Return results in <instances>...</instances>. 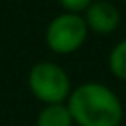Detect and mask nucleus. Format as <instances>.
Listing matches in <instances>:
<instances>
[{
	"label": "nucleus",
	"mask_w": 126,
	"mask_h": 126,
	"mask_svg": "<svg viewBox=\"0 0 126 126\" xmlns=\"http://www.w3.org/2000/svg\"><path fill=\"white\" fill-rule=\"evenodd\" d=\"M83 18L89 28V33L94 35H110L122 24V14L118 6L110 0H94L83 12Z\"/></svg>",
	"instance_id": "20e7f679"
},
{
	"label": "nucleus",
	"mask_w": 126,
	"mask_h": 126,
	"mask_svg": "<svg viewBox=\"0 0 126 126\" xmlns=\"http://www.w3.org/2000/svg\"><path fill=\"white\" fill-rule=\"evenodd\" d=\"M106 65L114 79L126 83V37L112 45V49L108 51Z\"/></svg>",
	"instance_id": "423d86ee"
},
{
	"label": "nucleus",
	"mask_w": 126,
	"mask_h": 126,
	"mask_svg": "<svg viewBox=\"0 0 126 126\" xmlns=\"http://www.w3.org/2000/svg\"><path fill=\"white\" fill-rule=\"evenodd\" d=\"M28 89L41 104L67 102L73 85L69 73L55 61H37L28 71Z\"/></svg>",
	"instance_id": "f03ea898"
},
{
	"label": "nucleus",
	"mask_w": 126,
	"mask_h": 126,
	"mask_svg": "<svg viewBox=\"0 0 126 126\" xmlns=\"http://www.w3.org/2000/svg\"><path fill=\"white\" fill-rule=\"evenodd\" d=\"M89 37V28L83 14L59 12L45 26V45L55 55H73L77 53Z\"/></svg>",
	"instance_id": "7ed1b4c3"
},
{
	"label": "nucleus",
	"mask_w": 126,
	"mask_h": 126,
	"mask_svg": "<svg viewBox=\"0 0 126 126\" xmlns=\"http://www.w3.org/2000/svg\"><path fill=\"white\" fill-rule=\"evenodd\" d=\"M93 2L94 0H57L63 12H75V14H83Z\"/></svg>",
	"instance_id": "0eeeda50"
},
{
	"label": "nucleus",
	"mask_w": 126,
	"mask_h": 126,
	"mask_svg": "<svg viewBox=\"0 0 126 126\" xmlns=\"http://www.w3.org/2000/svg\"><path fill=\"white\" fill-rule=\"evenodd\" d=\"M67 108L75 126H120L124 120L120 96L98 81H87L73 87Z\"/></svg>",
	"instance_id": "f257e3e1"
},
{
	"label": "nucleus",
	"mask_w": 126,
	"mask_h": 126,
	"mask_svg": "<svg viewBox=\"0 0 126 126\" xmlns=\"http://www.w3.org/2000/svg\"><path fill=\"white\" fill-rule=\"evenodd\" d=\"M35 126H75L67 102L43 104L35 116Z\"/></svg>",
	"instance_id": "39448f33"
}]
</instances>
